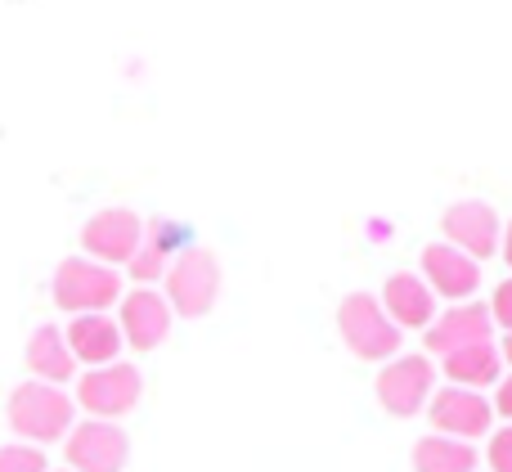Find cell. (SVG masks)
Here are the masks:
<instances>
[{"instance_id":"1","label":"cell","mask_w":512,"mask_h":472,"mask_svg":"<svg viewBox=\"0 0 512 472\" xmlns=\"http://www.w3.org/2000/svg\"><path fill=\"white\" fill-rule=\"evenodd\" d=\"M9 428L27 441V446H45V441H63L77 428V401L63 387L50 383H18L9 392Z\"/></svg>"},{"instance_id":"2","label":"cell","mask_w":512,"mask_h":472,"mask_svg":"<svg viewBox=\"0 0 512 472\" xmlns=\"http://www.w3.org/2000/svg\"><path fill=\"white\" fill-rule=\"evenodd\" d=\"M122 297V275L90 257H68L54 270V306L68 315H104Z\"/></svg>"},{"instance_id":"3","label":"cell","mask_w":512,"mask_h":472,"mask_svg":"<svg viewBox=\"0 0 512 472\" xmlns=\"http://www.w3.org/2000/svg\"><path fill=\"white\" fill-rule=\"evenodd\" d=\"M221 297V261L207 248H180V257L167 270V306L171 315L198 320Z\"/></svg>"},{"instance_id":"4","label":"cell","mask_w":512,"mask_h":472,"mask_svg":"<svg viewBox=\"0 0 512 472\" xmlns=\"http://www.w3.org/2000/svg\"><path fill=\"white\" fill-rule=\"evenodd\" d=\"M144 396V378L135 365L126 360H113V365H99V369H86L77 378V396L72 401L90 414V419H104V423H117L122 414H131Z\"/></svg>"},{"instance_id":"5","label":"cell","mask_w":512,"mask_h":472,"mask_svg":"<svg viewBox=\"0 0 512 472\" xmlns=\"http://www.w3.org/2000/svg\"><path fill=\"white\" fill-rule=\"evenodd\" d=\"M337 329L360 360H391L400 351V329L373 293H351L337 306Z\"/></svg>"},{"instance_id":"6","label":"cell","mask_w":512,"mask_h":472,"mask_svg":"<svg viewBox=\"0 0 512 472\" xmlns=\"http://www.w3.org/2000/svg\"><path fill=\"white\" fill-rule=\"evenodd\" d=\"M436 392V365L427 356H396L378 374V401L396 419H414L427 410Z\"/></svg>"},{"instance_id":"7","label":"cell","mask_w":512,"mask_h":472,"mask_svg":"<svg viewBox=\"0 0 512 472\" xmlns=\"http://www.w3.org/2000/svg\"><path fill=\"white\" fill-rule=\"evenodd\" d=\"M68 450V468L72 472H122L126 459H131V441L117 423H104V419H86L68 432L63 441Z\"/></svg>"},{"instance_id":"8","label":"cell","mask_w":512,"mask_h":472,"mask_svg":"<svg viewBox=\"0 0 512 472\" xmlns=\"http://www.w3.org/2000/svg\"><path fill=\"white\" fill-rule=\"evenodd\" d=\"M445 243L459 252H468L472 261H486L499 252V239H504V225H499V212L481 198H463V203L445 207L441 216Z\"/></svg>"},{"instance_id":"9","label":"cell","mask_w":512,"mask_h":472,"mask_svg":"<svg viewBox=\"0 0 512 472\" xmlns=\"http://www.w3.org/2000/svg\"><path fill=\"white\" fill-rule=\"evenodd\" d=\"M427 419L441 437H459V441H477L490 432L495 423V405L481 392H468V387H441L427 401Z\"/></svg>"},{"instance_id":"10","label":"cell","mask_w":512,"mask_h":472,"mask_svg":"<svg viewBox=\"0 0 512 472\" xmlns=\"http://www.w3.org/2000/svg\"><path fill=\"white\" fill-rule=\"evenodd\" d=\"M140 239H144V221L135 212H126V207H108V212L90 216L86 230H81V248H86L90 261H99V266H122V261H131Z\"/></svg>"},{"instance_id":"11","label":"cell","mask_w":512,"mask_h":472,"mask_svg":"<svg viewBox=\"0 0 512 472\" xmlns=\"http://www.w3.org/2000/svg\"><path fill=\"white\" fill-rule=\"evenodd\" d=\"M117 329H122V342L135 351H153L167 342L171 333V306L162 293L153 288H135L131 297H122V315H117Z\"/></svg>"},{"instance_id":"12","label":"cell","mask_w":512,"mask_h":472,"mask_svg":"<svg viewBox=\"0 0 512 472\" xmlns=\"http://www.w3.org/2000/svg\"><path fill=\"white\" fill-rule=\"evenodd\" d=\"M423 284L436 297H450V302H468L481 284V266L468 252L450 248V243H427L423 248Z\"/></svg>"},{"instance_id":"13","label":"cell","mask_w":512,"mask_h":472,"mask_svg":"<svg viewBox=\"0 0 512 472\" xmlns=\"http://www.w3.org/2000/svg\"><path fill=\"white\" fill-rule=\"evenodd\" d=\"M495 333V320H490V306L481 302H459L450 306L445 315H436L427 324V351L432 356H450V351H463V347H477V342H490Z\"/></svg>"},{"instance_id":"14","label":"cell","mask_w":512,"mask_h":472,"mask_svg":"<svg viewBox=\"0 0 512 472\" xmlns=\"http://www.w3.org/2000/svg\"><path fill=\"white\" fill-rule=\"evenodd\" d=\"M382 311L391 315L396 329H427L436 320V293L423 284V275L396 270L382 288Z\"/></svg>"},{"instance_id":"15","label":"cell","mask_w":512,"mask_h":472,"mask_svg":"<svg viewBox=\"0 0 512 472\" xmlns=\"http://www.w3.org/2000/svg\"><path fill=\"white\" fill-rule=\"evenodd\" d=\"M180 243H185V230H180L176 221H167V216H153V221L144 225L140 248H135V257L126 261V266H131V275L140 279V284L167 279L171 261L180 257Z\"/></svg>"},{"instance_id":"16","label":"cell","mask_w":512,"mask_h":472,"mask_svg":"<svg viewBox=\"0 0 512 472\" xmlns=\"http://www.w3.org/2000/svg\"><path fill=\"white\" fill-rule=\"evenodd\" d=\"M68 351L77 365H113L117 351H122V329H117V320H108V315H72L68 324Z\"/></svg>"},{"instance_id":"17","label":"cell","mask_w":512,"mask_h":472,"mask_svg":"<svg viewBox=\"0 0 512 472\" xmlns=\"http://www.w3.org/2000/svg\"><path fill=\"white\" fill-rule=\"evenodd\" d=\"M27 369H32L36 383H50V387H63L72 374H77V360H72L63 329L41 324V329L27 338Z\"/></svg>"},{"instance_id":"18","label":"cell","mask_w":512,"mask_h":472,"mask_svg":"<svg viewBox=\"0 0 512 472\" xmlns=\"http://www.w3.org/2000/svg\"><path fill=\"white\" fill-rule=\"evenodd\" d=\"M499 374H504V356H499L495 342H477V347H463L445 356V378L454 387H468V392L495 387Z\"/></svg>"},{"instance_id":"19","label":"cell","mask_w":512,"mask_h":472,"mask_svg":"<svg viewBox=\"0 0 512 472\" xmlns=\"http://www.w3.org/2000/svg\"><path fill=\"white\" fill-rule=\"evenodd\" d=\"M414 472H477V446L432 432L414 446Z\"/></svg>"},{"instance_id":"20","label":"cell","mask_w":512,"mask_h":472,"mask_svg":"<svg viewBox=\"0 0 512 472\" xmlns=\"http://www.w3.org/2000/svg\"><path fill=\"white\" fill-rule=\"evenodd\" d=\"M0 472H50L41 446H27V441H14V446H0Z\"/></svg>"},{"instance_id":"21","label":"cell","mask_w":512,"mask_h":472,"mask_svg":"<svg viewBox=\"0 0 512 472\" xmlns=\"http://www.w3.org/2000/svg\"><path fill=\"white\" fill-rule=\"evenodd\" d=\"M486 459H490V472H512V423H508V428H499L495 437H490Z\"/></svg>"},{"instance_id":"22","label":"cell","mask_w":512,"mask_h":472,"mask_svg":"<svg viewBox=\"0 0 512 472\" xmlns=\"http://www.w3.org/2000/svg\"><path fill=\"white\" fill-rule=\"evenodd\" d=\"M490 320H495L499 329L512 333V279H504V284L495 288V302H490Z\"/></svg>"},{"instance_id":"23","label":"cell","mask_w":512,"mask_h":472,"mask_svg":"<svg viewBox=\"0 0 512 472\" xmlns=\"http://www.w3.org/2000/svg\"><path fill=\"white\" fill-rule=\"evenodd\" d=\"M490 405H495V414H504V419L512 423V374L499 378V392H495V401Z\"/></svg>"},{"instance_id":"24","label":"cell","mask_w":512,"mask_h":472,"mask_svg":"<svg viewBox=\"0 0 512 472\" xmlns=\"http://www.w3.org/2000/svg\"><path fill=\"white\" fill-rule=\"evenodd\" d=\"M499 257H504L508 266H512V221L504 225V239H499Z\"/></svg>"},{"instance_id":"25","label":"cell","mask_w":512,"mask_h":472,"mask_svg":"<svg viewBox=\"0 0 512 472\" xmlns=\"http://www.w3.org/2000/svg\"><path fill=\"white\" fill-rule=\"evenodd\" d=\"M499 356H504V360H508V365H512V333H508V338H504V347H499Z\"/></svg>"},{"instance_id":"26","label":"cell","mask_w":512,"mask_h":472,"mask_svg":"<svg viewBox=\"0 0 512 472\" xmlns=\"http://www.w3.org/2000/svg\"><path fill=\"white\" fill-rule=\"evenodd\" d=\"M63 472H72V468H63Z\"/></svg>"}]
</instances>
